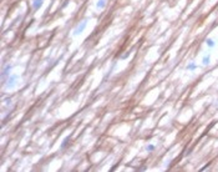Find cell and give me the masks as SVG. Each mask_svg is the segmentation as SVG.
<instances>
[{"label":"cell","mask_w":218,"mask_h":172,"mask_svg":"<svg viewBox=\"0 0 218 172\" xmlns=\"http://www.w3.org/2000/svg\"><path fill=\"white\" fill-rule=\"evenodd\" d=\"M197 67H198V65H197L196 62H189V64L186 66V70H187V71H191V72H192V71L197 70Z\"/></svg>","instance_id":"9"},{"label":"cell","mask_w":218,"mask_h":172,"mask_svg":"<svg viewBox=\"0 0 218 172\" xmlns=\"http://www.w3.org/2000/svg\"><path fill=\"white\" fill-rule=\"evenodd\" d=\"M87 23H89V19H87V18H85L81 23H79V24L74 28V30H72V36H79V35H81V34L85 31V29H86V26H87Z\"/></svg>","instance_id":"2"},{"label":"cell","mask_w":218,"mask_h":172,"mask_svg":"<svg viewBox=\"0 0 218 172\" xmlns=\"http://www.w3.org/2000/svg\"><path fill=\"white\" fill-rule=\"evenodd\" d=\"M19 75H16V74H11L10 76H8L3 82H4V86L7 89H14L15 86H16V84H18V81H19Z\"/></svg>","instance_id":"1"},{"label":"cell","mask_w":218,"mask_h":172,"mask_svg":"<svg viewBox=\"0 0 218 172\" xmlns=\"http://www.w3.org/2000/svg\"><path fill=\"white\" fill-rule=\"evenodd\" d=\"M145 150H146V152L151 153V152H153V151L156 150V145H153V143H148V145L145 147Z\"/></svg>","instance_id":"10"},{"label":"cell","mask_w":218,"mask_h":172,"mask_svg":"<svg viewBox=\"0 0 218 172\" xmlns=\"http://www.w3.org/2000/svg\"><path fill=\"white\" fill-rule=\"evenodd\" d=\"M209 64H211V54H206L202 57V65L203 66H208Z\"/></svg>","instance_id":"8"},{"label":"cell","mask_w":218,"mask_h":172,"mask_svg":"<svg viewBox=\"0 0 218 172\" xmlns=\"http://www.w3.org/2000/svg\"><path fill=\"white\" fill-rule=\"evenodd\" d=\"M204 44H206V46H207L208 49H214L216 45H217V43H216V40H214L213 38H207V39L204 40Z\"/></svg>","instance_id":"5"},{"label":"cell","mask_w":218,"mask_h":172,"mask_svg":"<svg viewBox=\"0 0 218 172\" xmlns=\"http://www.w3.org/2000/svg\"><path fill=\"white\" fill-rule=\"evenodd\" d=\"M44 2H45V0H33V3H31L33 11H39V9L43 8Z\"/></svg>","instance_id":"3"},{"label":"cell","mask_w":218,"mask_h":172,"mask_svg":"<svg viewBox=\"0 0 218 172\" xmlns=\"http://www.w3.org/2000/svg\"><path fill=\"white\" fill-rule=\"evenodd\" d=\"M11 70H13V66H11V65H7V66L3 69V71H2V80H3V81H4L8 76L11 75Z\"/></svg>","instance_id":"4"},{"label":"cell","mask_w":218,"mask_h":172,"mask_svg":"<svg viewBox=\"0 0 218 172\" xmlns=\"http://www.w3.org/2000/svg\"><path fill=\"white\" fill-rule=\"evenodd\" d=\"M107 7V0H97L96 2V9L97 10H103Z\"/></svg>","instance_id":"6"},{"label":"cell","mask_w":218,"mask_h":172,"mask_svg":"<svg viewBox=\"0 0 218 172\" xmlns=\"http://www.w3.org/2000/svg\"><path fill=\"white\" fill-rule=\"evenodd\" d=\"M70 141H71V135L70 136H66L64 140H62V142H61V146H60V148L61 150H65L67 146H69V143H70Z\"/></svg>","instance_id":"7"}]
</instances>
